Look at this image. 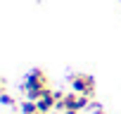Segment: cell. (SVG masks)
<instances>
[{"label":"cell","instance_id":"obj_1","mask_svg":"<svg viewBox=\"0 0 121 114\" xmlns=\"http://www.w3.org/2000/svg\"><path fill=\"white\" fill-rule=\"evenodd\" d=\"M48 74L43 69H33L29 76H26V93H29V100H40V95L48 90Z\"/></svg>","mask_w":121,"mask_h":114},{"label":"cell","instance_id":"obj_2","mask_svg":"<svg viewBox=\"0 0 121 114\" xmlns=\"http://www.w3.org/2000/svg\"><path fill=\"white\" fill-rule=\"evenodd\" d=\"M90 105V97L88 95H81V93H69V95H64V100L62 102H57V107L59 109H74V112H81L83 107H88Z\"/></svg>","mask_w":121,"mask_h":114},{"label":"cell","instance_id":"obj_3","mask_svg":"<svg viewBox=\"0 0 121 114\" xmlns=\"http://www.w3.org/2000/svg\"><path fill=\"white\" fill-rule=\"evenodd\" d=\"M71 86H74L76 93L88 95V97L95 93V79L88 76V74H74V76H71Z\"/></svg>","mask_w":121,"mask_h":114},{"label":"cell","instance_id":"obj_4","mask_svg":"<svg viewBox=\"0 0 121 114\" xmlns=\"http://www.w3.org/2000/svg\"><path fill=\"white\" fill-rule=\"evenodd\" d=\"M55 105H57V95H55V93L48 88V90L40 95V100H38V107H40V112H45V114H48V112H50Z\"/></svg>","mask_w":121,"mask_h":114},{"label":"cell","instance_id":"obj_5","mask_svg":"<svg viewBox=\"0 0 121 114\" xmlns=\"http://www.w3.org/2000/svg\"><path fill=\"white\" fill-rule=\"evenodd\" d=\"M19 109H22V114H36V112H40V107H38L36 100H24Z\"/></svg>","mask_w":121,"mask_h":114},{"label":"cell","instance_id":"obj_6","mask_svg":"<svg viewBox=\"0 0 121 114\" xmlns=\"http://www.w3.org/2000/svg\"><path fill=\"white\" fill-rule=\"evenodd\" d=\"M3 102H5V105H14V100H12L7 93H3Z\"/></svg>","mask_w":121,"mask_h":114},{"label":"cell","instance_id":"obj_7","mask_svg":"<svg viewBox=\"0 0 121 114\" xmlns=\"http://www.w3.org/2000/svg\"><path fill=\"white\" fill-rule=\"evenodd\" d=\"M97 114H104V112H102V109H97Z\"/></svg>","mask_w":121,"mask_h":114},{"label":"cell","instance_id":"obj_8","mask_svg":"<svg viewBox=\"0 0 121 114\" xmlns=\"http://www.w3.org/2000/svg\"><path fill=\"white\" fill-rule=\"evenodd\" d=\"M36 114H45V112H36Z\"/></svg>","mask_w":121,"mask_h":114}]
</instances>
